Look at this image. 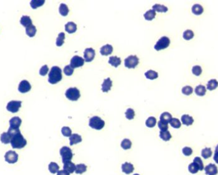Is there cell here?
<instances>
[{
    "label": "cell",
    "instance_id": "6da1fadb",
    "mask_svg": "<svg viewBox=\"0 0 218 175\" xmlns=\"http://www.w3.org/2000/svg\"><path fill=\"white\" fill-rule=\"evenodd\" d=\"M11 138L10 144L13 148L21 149L27 145L26 139L23 137L21 132H19L17 133L12 135Z\"/></svg>",
    "mask_w": 218,
    "mask_h": 175
},
{
    "label": "cell",
    "instance_id": "7a4b0ae2",
    "mask_svg": "<svg viewBox=\"0 0 218 175\" xmlns=\"http://www.w3.org/2000/svg\"><path fill=\"white\" fill-rule=\"evenodd\" d=\"M62 79V71L57 66H54L49 73V82L52 84H55Z\"/></svg>",
    "mask_w": 218,
    "mask_h": 175
},
{
    "label": "cell",
    "instance_id": "3957f363",
    "mask_svg": "<svg viewBox=\"0 0 218 175\" xmlns=\"http://www.w3.org/2000/svg\"><path fill=\"white\" fill-rule=\"evenodd\" d=\"M89 125L92 129L99 130L104 127L105 122L101 118H99V116H95L90 118Z\"/></svg>",
    "mask_w": 218,
    "mask_h": 175
},
{
    "label": "cell",
    "instance_id": "277c9868",
    "mask_svg": "<svg viewBox=\"0 0 218 175\" xmlns=\"http://www.w3.org/2000/svg\"><path fill=\"white\" fill-rule=\"evenodd\" d=\"M59 153L61 156L62 157V161L63 163L71 161L73 156H74L72 150L68 146H63L61 148Z\"/></svg>",
    "mask_w": 218,
    "mask_h": 175
},
{
    "label": "cell",
    "instance_id": "5b68a950",
    "mask_svg": "<svg viewBox=\"0 0 218 175\" xmlns=\"http://www.w3.org/2000/svg\"><path fill=\"white\" fill-rule=\"evenodd\" d=\"M66 97L70 100L76 101L80 97V93L79 89L76 88H68L66 93H65Z\"/></svg>",
    "mask_w": 218,
    "mask_h": 175
},
{
    "label": "cell",
    "instance_id": "8992f818",
    "mask_svg": "<svg viewBox=\"0 0 218 175\" xmlns=\"http://www.w3.org/2000/svg\"><path fill=\"white\" fill-rule=\"evenodd\" d=\"M139 63V59L136 55H131L124 60V65L128 68H135Z\"/></svg>",
    "mask_w": 218,
    "mask_h": 175
},
{
    "label": "cell",
    "instance_id": "52a82bcc",
    "mask_svg": "<svg viewBox=\"0 0 218 175\" xmlns=\"http://www.w3.org/2000/svg\"><path fill=\"white\" fill-rule=\"evenodd\" d=\"M170 44V40L169 39V38H168L167 37H162V38H160V39L157 42V43L154 45V49L156 50H163L167 48L168 46H169Z\"/></svg>",
    "mask_w": 218,
    "mask_h": 175
},
{
    "label": "cell",
    "instance_id": "ba28073f",
    "mask_svg": "<svg viewBox=\"0 0 218 175\" xmlns=\"http://www.w3.org/2000/svg\"><path fill=\"white\" fill-rule=\"evenodd\" d=\"M22 106L21 101H17V100H11L10 102L8 103L6 106V109L12 112V113H15L17 112L21 108Z\"/></svg>",
    "mask_w": 218,
    "mask_h": 175
},
{
    "label": "cell",
    "instance_id": "9c48e42d",
    "mask_svg": "<svg viewBox=\"0 0 218 175\" xmlns=\"http://www.w3.org/2000/svg\"><path fill=\"white\" fill-rule=\"evenodd\" d=\"M18 154L12 150L7 151L5 155V161L9 163V164H15V163H16L18 161Z\"/></svg>",
    "mask_w": 218,
    "mask_h": 175
},
{
    "label": "cell",
    "instance_id": "30bf717a",
    "mask_svg": "<svg viewBox=\"0 0 218 175\" xmlns=\"http://www.w3.org/2000/svg\"><path fill=\"white\" fill-rule=\"evenodd\" d=\"M84 59L79 56H74L70 60V66L73 68L82 67L84 64Z\"/></svg>",
    "mask_w": 218,
    "mask_h": 175
},
{
    "label": "cell",
    "instance_id": "8fae6325",
    "mask_svg": "<svg viewBox=\"0 0 218 175\" xmlns=\"http://www.w3.org/2000/svg\"><path fill=\"white\" fill-rule=\"evenodd\" d=\"M95 50L93 48H87L84 52V58L86 62H91L94 60Z\"/></svg>",
    "mask_w": 218,
    "mask_h": 175
},
{
    "label": "cell",
    "instance_id": "7c38bea8",
    "mask_svg": "<svg viewBox=\"0 0 218 175\" xmlns=\"http://www.w3.org/2000/svg\"><path fill=\"white\" fill-rule=\"evenodd\" d=\"M31 86L27 80H22L19 84L18 90L22 93L28 92L31 90Z\"/></svg>",
    "mask_w": 218,
    "mask_h": 175
},
{
    "label": "cell",
    "instance_id": "4fadbf2b",
    "mask_svg": "<svg viewBox=\"0 0 218 175\" xmlns=\"http://www.w3.org/2000/svg\"><path fill=\"white\" fill-rule=\"evenodd\" d=\"M10 128L11 129H19L22 123V120L18 117V116H15V117L11 118L10 121Z\"/></svg>",
    "mask_w": 218,
    "mask_h": 175
},
{
    "label": "cell",
    "instance_id": "5bb4252c",
    "mask_svg": "<svg viewBox=\"0 0 218 175\" xmlns=\"http://www.w3.org/2000/svg\"><path fill=\"white\" fill-rule=\"evenodd\" d=\"M122 171L126 174H131L134 171V166L131 163L126 162L122 165Z\"/></svg>",
    "mask_w": 218,
    "mask_h": 175
},
{
    "label": "cell",
    "instance_id": "9a60e30c",
    "mask_svg": "<svg viewBox=\"0 0 218 175\" xmlns=\"http://www.w3.org/2000/svg\"><path fill=\"white\" fill-rule=\"evenodd\" d=\"M205 174L207 175H216L217 174V168L216 165L210 164L207 166L205 168Z\"/></svg>",
    "mask_w": 218,
    "mask_h": 175
},
{
    "label": "cell",
    "instance_id": "2e32d148",
    "mask_svg": "<svg viewBox=\"0 0 218 175\" xmlns=\"http://www.w3.org/2000/svg\"><path fill=\"white\" fill-rule=\"evenodd\" d=\"M101 90L103 92H108L111 89V87L112 86V81L108 77L103 81V83L101 84Z\"/></svg>",
    "mask_w": 218,
    "mask_h": 175
},
{
    "label": "cell",
    "instance_id": "e0dca14e",
    "mask_svg": "<svg viewBox=\"0 0 218 175\" xmlns=\"http://www.w3.org/2000/svg\"><path fill=\"white\" fill-rule=\"evenodd\" d=\"M113 52V47L110 44H106L101 47L100 49V53L103 56H108Z\"/></svg>",
    "mask_w": 218,
    "mask_h": 175
},
{
    "label": "cell",
    "instance_id": "ac0fdd59",
    "mask_svg": "<svg viewBox=\"0 0 218 175\" xmlns=\"http://www.w3.org/2000/svg\"><path fill=\"white\" fill-rule=\"evenodd\" d=\"M65 31L68 33H75L76 29H77V27H76V24L74 22H68L67 24H65Z\"/></svg>",
    "mask_w": 218,
    "mask_h": 175
},
{
    "label": "cell",
    "instance_id": "d6986e66",
    "mask_svg": "<svg viewBox=\"0 0 218 175\" xmlns=\"http://www.w3.org/2000/svg\"><path fill=\"white\" fill-rule=\"evenodd\" d=\"M76 165L73 163L71 161L66 162L64 163L63 165V169L69 173H73L75 171Z\"/></svg>",
    "mask_w": 218,
    "mask_h": 175
},
{
    "label": "cell",
    "instance_id": "ffe728a7",
    "mask_svg": "<svg viewBox=\"0 0 218 175\" xmlns=\"http://www.w3.org/2000/svg\"><path fill=\"white\" fill-rule=\"evenodd\" d=\"M82 139L81 135H80L77 134H71L70 137V146H73L74 145H76L80 142H82Z\"/></svg>",
    "mask_w": 218,
    "mask_h": 175
},
{
    "label": "cell",
    "instance_id": "44dd1931",
    "mask_svg": "<svg viewBox=\"0 0 218 175\" xmlns=\"http://www.w3.org/2000/svg\"><path fill=\"white\" fill-rule=\"evenodd\" d=\"M182 123L186 126L191 125L194 122V120L192 116H191L188 115H184L181 117Z\"/></svg>",
    "mask_w": 218,
    "mask_h": 175
},
{
    "label": "cell",
    "instance_id": "7402d4cb",
    "mask_svg": "<svg viewBox=\"0 0 218 175\" xmlns=\"http://www.w3.org/2000/svg\"><path fill=\"white\" fill-rule=\"evenodd\" d=\"M21 24L25 27V28H28V27L30 26L31 25H32V20L30 18L29 16H28V15H23V16L21 17V20H20Z\"/></svg>",
    "mask_w": 218,
    "mask_h": 175
},
{
    "label": "cell",
    "instance_id": "603a6c76",
    "mask_svg": "<svg viewBox=\"0 0 218 175\" xmlns=\"http://www.w3.org/2000/svg\"><path fill=\"white\" fill-rule=\"evenodd\" d=\"M109 63L113 67L117 68L119 65H120L121 63V60L120 58L117 56H110L109 60Z\"/></svg>",
    "mask_w": 218,
    "mask_h": 175
},
{
    "label": "cell",
    "instance_id": "cb8c5ba5",
    "mask_svg": "<svg viewBox=\"0 0 218 175\" xmlns=\"http://www.w3.org/2000/svg\"><path fill=\"white\" fill-rule=\"evenodd\" d=\"M145 76L148 79L154 80L158 77V73L154 71H152V70H149L145 73Z\"/></svg>",
    "mask_w": 218,
    "mask_h": 175
},
{
    "label": "cell",
    "instance_id": "d4e9b609",
    "mask_svg": "<svg viewBox=\"0 0 218 175\" xmlns=\"http://www.w3.org/2000/svg\"><path fill=\"white\" fill-rule=\"evenodd\" d=\"M191 10H192V12L194 14L199 15H201L203 12H204V8H203L200 5H199V4H195V5H194L192 6Z\"/></svg>",
    "mask_w": 218,
    "mask_h": 175
},
{
    "label": "cell",
    "instance_id": "484cf974",
    "mask_svg": "<svg viewBox=\"0 0 218 175\" xmlns=\"http://www.w3.org/2000/svg\"><path fill=\"white\" fill-rule=\"evenodd\" d=\"M36 33V28L35 26L31 25L30 26L26 28V33L29 37H33Z\"/></svg>",
    "mask_w": 218,
    "mask_h": 175
},
{
    "label": "cell",
    "instance_id": "4316f807",
    "mask_svg": "<svg viewBox=\"0 0 218 175\" xmlns=\"http://www.w3.org/2000/svg\"><path fill=\"white\" fill-rule=\"evenodd\" d=\"M11 138V135L8 132H3L1 134V137H0V140L3 144L7 145V144L10 143Z\"/></svg>",
    "mask_w": 218,
    "mask_h": 175
},
{
    "label": "cell",
    "instance_id": "83f0119b",
    "mask_svg": "<svg viewBox=\"0 0 218 175\" xmlns=\"http://www.w3.org/2000/svg\"><path fill=\"white\" fill-rule=\"evenodd\" d=\"M172 118V115H170V113L168 112H164L160 116V121H162L167 123H170Z\"/></svg>",
    "mask_w": 218,
    "mask_h": 175
},
{
    "label": "cell",
    "instance_id": "f1b7e54d",
    "mask_svg": "<svg viewBox=\"0 0 218 175\" xmlns=\"http://www.w3.org/2000/svg\"><path fill=\"white\" fill-rule=\"evenodd\" d=\"M188 170L191 173L195 174L198 171V170H200V166H198L196 162L193 161V163H191V164L189 165Z\"/></svg>",
    "mask_w": 218,
    "mask_h": 175
},
{
    "label": "cell",
    "instance_id": "f546056e",
    "mask_svg": "<svg viewBox=\"0 0 218 175\" xmlns=\"http://www.w3.org/2000/svg\"><path fill=\"white\" fill-rule=\"evenodd\" d=\"M159 137L164 141H168L172 138V135L168 130L165 131H160Z\"/></svg>",
    "mask_w": 218,
    "mask_h": 175
},
{
    "label": "cell",
    "instance_id": "4dcf8cb0",
    "mask_svg": "<svg viewBox=\"0 0 218 175\" xmlns=\"http://www.w3.org/2000/svg\"><path fill=\"white\" fill-rule=\"evenodd\" d=\"M195 93L198 96H204L206 93V88L203 85H198L195 88Z\"/></svg>",
    "mask_w": 218,
    "mask_h": 175
},
{
    "label": "cell",
    "instance_id": "1f68e13d",
    "mask_svg": "<svg viewBox=\"0 0 218 175\" xmlns=\"http://www.w3.org/2000/svg\"><path fill=\"white\" fill-rule=\"evenodd\" d=\"M59 12L62 16H64V17L66 16L69 12V9H68V6L66 5V4L61 3L59 8Z\"/></svg>",
    "mask_w": 218,
    "mask_h": 175
},
{
    "label": "cell",
    "instance_id": "d6a6232c",
    "mask_svg": "<svg viewBox=\"0 0 218 175\" xmlns=\"http://www.w3.org/2000/svg\"><path fill=\"white\" fill-rule=\"evenodd\" d=\"M156 16V12L154 10H149L147 11L144 15V18L147 21H152Z\"/></svg>",
    "mask_w": 218,
    "mask_h": 175
},
{
    "label": "cell",
    "instance_id": "836d02e7",
    "mask_svg": "<svg viewBox=\"0 0 218 175\" xmlns=\"http://www.w3.org/2000/svg\"><path fill=\"white\" fill-rule=\"evenodd\" d=\"M59 166L56 162H51L49 165V171L52 174H55L59 171Z\"/></svg>",
    "mask_w": 218,
    "mask_h": 175
},
{
    "label": "cell",
    "instance_id": "e575fe53",
    "mask_svg": "<svg viewBox=\"0 0 218 175\" xmlns=\"http://www.w3.org/2000/svg\"><path fill=\"white\" fill-rule=\"evenodd\" d=\"M45 2L44 0H32L30 2V5L33 9H36L37 8L43 5Z\"/></svg>",
    "mask_w": 218,
    "mask_h": 175
},
{
    "label": "cell",
    "instance_id": "d590c367",
    "mask_svg": "<svg viewBox=\"0 0 218 175\" xmlns=\"http://www.w3.org/2000/svg\"><path fill=\"white\" fill-rule=\"evenodd\" d=\"M217 86H218V82L216 79L210 80L208 82L207 84V88L210 91H212L214 90V89H216Z\"/></svg>",
    "mask_w": 218,
    "mask_h": 175
},
{
    "label": "cell",
    "instance_id": "8d00e7d4",
    "mask_svg": "<svg viewBox=\"0 0 218 175\" xmlns=\"http://www.w3.org/2000/svg\"><path fill=\"white\" fill-rule=\"evenodd\" d=\"M152 10L155 12H167L168 11V8L165 6L159 5V4H155L152 6Z\"/></svg>",
    "mask_w": 218,
    "mask_h": 175
},
{
    "label": "cell",
    "instance_id": "74e56055",
    "mask_svg": "<svg viewBox=\"0 0 218 175\" xmlns=\"http://www.w3.org/2000/svg\"><path fill=\"white\" fill-rule=\"evenodd\" d=\"M87 166L85 165L84 164H79L76 165V168H75V172L76 174H82L84 173H85L87 171Z\"/></svg>",
    "mask_w": 218,
    "mask_h": 175
},
{
    "label": "cell",
    "instance_id": "f35d334b",
    "mask_svg": "<svg viewBox=\"0 0 218 175\" xmlns=\"http://www.w3.org/2000/svg\"><path fill=\"white\" fill-rule=\"evenodd\" d=\"M132 141H130L128 139H124L122 140V141L121 143V147L123 148L124 150H129L132 148Z\"/></svg>",
    "mask_w": 218,
    "mask_h": 175
},
{
    "label": "cell",
    "instance_id": "ab89813d",
    "mask_svg": "<svg viewBox=\"0 0 218 175\" xmlns=\"http://www.w3.org/2000/svg\"><path fill=\"white\" fill-rule=\"evenodd\" d=\"M194 34L192 30H187L183 33V38L184 40H191L194 37Z\"/></svg>",
    "mask_w": 218,
    "mask_h": 175
},
{
    "label": "cell",
    "instance_id": "60d3db41",
    "mask_svg": "<svg viewBox=\"0 0 218 175\" xmlns=\"http://www.w3.org/2000/svg\"><path fill=\"white\" fill-rule=\"evenodd\" d=\"M156 124V118L153 117V116H151L147 118V120L145 122V125L147 127L149 128H152L154 127Z\"/></svg>",
    "mask_w": 218,
    "mask_h": 175
},
{
    "label": "cell",
    "instance_id": "b9f144b4",
    "mask_svg": "<svg viewBox=\"0 0 218 175\" xmlns=\"http://www.w3.org/2000/svg\"><path fill=\"white\" fill-rule=\"evenodd\" d=\"M65 38V34L64 33L61 32L58 35V37H57V39H56V45L57 47H61L62 46L63 44H64V40Z\"/></svg>",
    "mask_w": 218,
    "mask_h": 175
},
{
    "label": "cell",
    "instance_id": "7bdbcfd3",
    "mask_svg": "<svg viewBox=\"0 0 218 175\" xmlns=\"http://www.w3.org/2000/svg\"><path fill=\"white\" fill-rule=\"evenodd\" d=\"M212 154V152L211 151V149L210 148H205L204 150L202 151V156L204 157V158H208L211 157Z\"/></svg>",
    "mask_w": 218,
    "mask_h": 175
},
{
    "label": "cell",
    "instance_id": "ee69618b",
    "mask_svg": "<svg viewBox=\"0 0 218 175\" xmlns=\"http://www.w3.org/2000/svg\"><path fill=\"white\" fill-rule=\"evenodd\" d=\"M170 124L172 127L175 128V129H179V128L181 126V122L179 121V120H178L177 118H172V120L170 122Z\"/></svg>",
    "mask_w": 218,
    "mask_h": 175
},
{
    "label": "cell",
    "instance_id": "f6af8a7d",
    "mask_svg": "<svg viewBox=\"0 0 218 175\" xmlns=\"http://www.w3.org/2000/svg\"><path fill=\"white\" fill-rule=\"evenodd\" d=\"M126 118L128 120H133L135 117V111L132 108H129L125 112Z\"/></svg>",
    "mask_w": 218,
    "mask_h": 175
},
{
    "label": "cell",
    "instance_id": "bcb514c9",
    "mask_svg": "<svg viewBox=\"0 0 218 175\" xmlns=\"http://www.w3.org/2000/svg\"><path fill=\"white\" fill-rule=\"evenodd\" d=\"M61 132H62V134L65 136V137H70L71 135V130L68 127H63L61 129Z\"/></svg>",
    "mask_w": 218,
    "mask_h": 175
},
{
    "label": "cell",
    "instance_id": "7dc6e473",
    "mask_svg": "<svg viewBox=\"0 0 218 175\" xmlns=\"http://www.w3.org/2000/svg\"><path fill=\"white\" fill-rule=\"evenodd\" d=\"M193 91V88L190 86H186L182 89V93L185 95H190Z\"/></svg>",
    "mask_w": 218,
    "mask_h": 175
},
{
    "label": "cell",
    "instance_id": "c3c4849f",
    "mask_svg": "<svg viewBox=\"0 0 218 175\" xmlns=\"http://www.w3.org/2000/svg\"><path fill=\"white\" fill-rule=\"evenodd\" d=\"M192 72L194 76H199L201 75V73L202 72V69L200 66L195 65L192 68Z\"/></svg>",
    "mask_w": 218,
    "mask_h": 175
},
{
    "label": "cell",
    "instance_id": "681fc988",
    "mask_svg": "<svg viewBox=\"0 0 218 175\" xmlns=\"http://www.w3.org/2000/svg\"><path fill=\"white\" fill-rule=\"evenodd\" d=\"M63 71H64V73H65V75L68 76H70L73 74V73H74V70L70 65H66L64 67Z\"/></svg>",
    "mask_w": 218,
    "mask_h": 175
},
{
    "label": "cell",
    "instance_id": "f907efd6",
    "mask_svg": "<svg viewBox=\"0 0 218 175\" xmlns=\"http://www.w3.org/2000/svg\"><path fill=\"white\" fill-rule=\"evenodd\" d=\"M158 127L159 128V129L161 130V131L168 130V125L167 123L163 122L160 121V120H159V121L158 123Z\"/></svg>",
    "mask_w": 218,
    "mask_h": 175
},
{
    "label": "cell",
    "instance_id": "816d5d0a",
    "mask_svg": "<svg viewBox=\"0 0 218 175\" xmlns=\"http://www.w3.org/2000/svg\"><path fill=\"white\" fill-rule=\"evenodd\" d=\"M49 72V68L48 66L47 65H45L44 66H42L40 70V74L42 76H45L47 75V73Z\"/></svg>",
    "mask_w": 218,
    "mask_h": 175
},
{
    "label": "cell",
    "instance_id": "f5cc1de1",
    "mask_svg": "<svg viewBox=\"0 0 218 175\" xmlns=\"http://www.w3.org/2000/svg\"><path fill=\"white\" fill-rule=\"evenodd\" d=\"M183 154L186 155V156H189L193 153V150L189 147H184L182 149Z\"/></svg>",
    "mask_w": 218,
    "mask_h": 175
},
{
    "label": "cell",
    "instance_id": "db71d44e",
    "mask_svg": "<svg viewBox=\"0 0 218 175\" xmlns=\"http://www.w3.org/2000/svg\"><path fill=\"white\" fill-rule=\"evenodd\" d=\"M193 161L196 162L198 164V166H200V171H202L203 169H204V164H203V162L200 157H195Z\"/></svg>",
    "mask_w": 218,
    "mask_h": 175
},
{
    "label": "cell",
    "instance_id": "11a10c76",
    "mask_svg": "<svg viewBox=\"0 0 218 175\" xmlns=\"http://www.w3.org/2000/svg\"><path fill=\"white\" fill-rule=\"evenodd\" d=\"M57 175H70V173L65 170H60L57 173Z\"/></svg>",
    "mask_w": 218,
    "mask_h": 175
},
{
    "label": "cell",
    "instance_id": "9f6ffc18",
    "mask_svg": "<svg viewBox=\"0 0 218 175\" xmlns=\"http://www.w3.org/2000/svg\"><path fill=\"white\" fill-rule=\"evenodd\" d=\"M214 161H215L217 163V164H218V153H214Z\"/></svg>",
    "mask_w": 218,
    "mask_h": 175
},
{
    "label": "cell",
    "instance_id": "6f0895ef",
    "mask_svg": "<svg viewBox=\"0 0 218 175\" xmlns=\"http://www.w3.org/2000/svg\"><path fill=\"white\" fill-rule=\"evenodd\" d=\"M215 153H218V145L216 148V150H215Z\"/></svg>",
    "mask_w": 218,
    "mask_h": 175
},
{
    "label": "cell",
    "instance_id": "680465c9",
    "mask_svg": "<svg viewBox=\"0 0 218 175\" xmlns=\"http://www.w3.org/2000/svg\"><path fill=\"white\" fill-rule=\"evenodd\" d=\"M133 175H140L139 174H133Z\"/></svg>",
    "mask_w": 218,
    "mask_h": 175
}]
</instances>
